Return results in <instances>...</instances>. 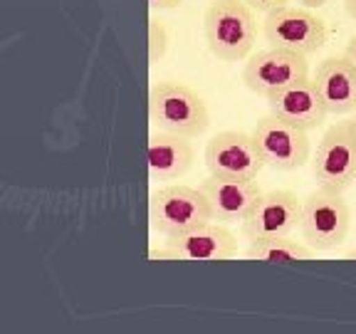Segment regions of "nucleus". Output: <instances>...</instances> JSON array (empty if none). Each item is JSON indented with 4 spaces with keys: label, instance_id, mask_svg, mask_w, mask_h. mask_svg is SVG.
Here are the masks:
<instances>
[{
    "label": "nucleus",
    "instance_id": "9b49d317",
    "mask_svg": "<svg viewBox=\"0 0 356 334\" xmlns=\"http://www.w3.org/2000/svg\"><path fill=\"white\" fill-rule=\"evenodd\" d=\"M302 223V198L284 189L262 193L252 211L240 223L245 238H265V235H289Z\"/></svg>",
    "mask_w": 356,
    "mask_h": 334
},
{
    "label": "nucleus",
    "instance_id": "f8f14e48",
    "mask_svg": "<svg viewBox=\"0 0 356 334\" xmlns=\"http://www.w3.org/2000/svg\"><path fill=\"white\" fill-rule=\"evenodd\" d=\"M200 189L211 203L213 221L222 223V225L243 223L245 216L255 206V200L262 196L255 178H228L213 176V173L200 184Z\"/></svg>",
    "mask_w": 356,
    "mask_h": 334
},
{
    "label": "nucleus",
    "instance_id": "9d476101",
    "mask_svg": "<svg viewBox=\"0 0 356 334\" xmlns=\"http://www.w3.org/2000/svg\"><path fill=\"white\" fill-rule=\"evenodd\" d=\"M238 253V240L218 221H211L184 235H171L161 250H151L156 260H230Z\"/></svg>",
    "mask_w": 356,
    "mask_h": 334
},
{
    "label": "nucleus",
    "instance_id": "a211bd4d",
    "mask_svg": "<svg viewBox=\"0 0 356 334\" xmlns=\"http://www.w3.org/2000/svg\"><path fill=\"white\" fill-rule=\"evenodd\" d=\"M248 6L252 8V10H260V13H270L275 10V8H282L287 6L289 0H245Z\"/></svg>",
    "mask_w": 356,
    "mask_h": 334
},
{
    "label": "nucleus",
    "instance_id": "20e7f679",
    "mask_svg": "<svg viewBox=\"0 0 356 334\" xmlns=\"http://www.w3.org/2000/svg\"><path fill=\"white\" fill-rule=\"evenodd\" d=\"M351 228V211L339 191L317 186L302 200V238L314 250H332L341 245Z\"/></svg>",
    "mask_w": 356,
    "mask_h": 334
},
{
    "label": "nucleus",
    "instance_id": "6ab92c4d",
    "mask_svg": "<svg viewBox=\"0 0 356 334\" xmlns=\"http://www.w3.org/2000/svg\"><path fill=\"white\" fill-rule=\"evenodd\" d=\"M149 3L156 10H173V8H178L184 0H149Z\"/></svg>",
    "mask_w": 356,
    "mask_h": 334
},
{
    "label": "nucleus",
    "instance_id": "423d86ee",
    "mask_svg": "<svg viewBox=\"0 0 356 334\" xmlns=\"http://www.w3.org/2000/svg\"><path fill=\"white\" fill-rule=\"evenodd\" d=\"M262 33L270 47L302 52L307 57L322 50L329 40L327 22L305 6H282L270 10L262 22Z\"/></svg>",
    "mask_w": 356,
    "mask_h": 334
},
{
    "label": "nucleus",
    "instance_id": "4468645a",
    "mask_svg": "<svg viewBox=\"0 0 356 334\" xmlns=\"http://www.w3.org/2000/svg\"><path fill=\"white\" fill-rule=\"evenodd\" d=\"M314 84L329 114L356 111V65L349 57H327L317 65Z\"/></svg>",
    "mask_w": 356,
    "mask_h": 334
},
{
    "label": "nucleus",
    "instance_id": "6e6552de",
    "mask_svg": "<svg viewBox=\"0 0 356 334\" xmlns=\"http://www.w3.org/2000/svg\"><path fill=\"white\" fill-rule=\"evenodd\" d=\"M252 136H255L257 149H260L262 159L270 168L295 171V168H302L309 161L312 146L307 132L275 117V114L262 117L252 129Z\"/></svg>",
    "mask_w": 356,
    "mask_h": 334
},
{
    "label": "nucleus",
    "instance_id": "b1692460",
    "mask_svg": "<svg viewBox=\"0 0 356 334\" xmlns=\"http://www.w3.org/2000/svg\"><path fill=\"white\" fill-rule=\"evenodd\" d=\"M354 124H356V111H354Z\"/></svg>",
    "mask_w": 356,
    "mask_h": 334
},
{
    "label": "nucleus",
    "instance_id": "39448f33",
    "mask_svg": "<svg viewBox=\"0 0 356 334\" xmlns=\"http://www.w3.org/2000/svg\"><path fill=\"white\" fill-rule=\"evenodd\" d=\"M312 173L317 186L344 193L356 181V124L337 122L324 132L312 156Z\"/></svg>",
    "mask_w": 356,
    "mask_h": 334
},
{
    "label": "nucleus",
    "instance_id": "f03ea898",
    "mask_svg": "<svg viewBox=\"0 0 356 334\" xmlns=\"http://www.w3.org/2000/svg\"><path fill=\"white\" fill-rule=\"evenodd\" d=\"M151 122L161 132L195 139L211 127V111L203 97L184 82H159L149 95Z\"/></svg>",
    "mask_w": 356,
    "mask_h": 334
},
{
    "label": "nucleus",
    "instance_id": "412c9836",
    "mask_svg": "<svg viewBox=\"0 0 356 334\" xmlns=\"http://www.w3.org/2000/svg\"><path fill=\"white\" fill-rule=\"evenodd\" d=\"M297 3L305 8H322V6H327L329 0H297Z\"/></svg>",
    "mask_w": 356,
    "mask_h": 334
},
{
    "label": "nucleus",
    "instance_id": "0eeeda50",
    "mask_svg": "<svg viewBox=\"0 0 356 334\" xmlns=\"http://www.w3.org/2000/svg\"><path fill=\"white\" fill-rule=\"evenodd\" d=\"M309 77V62L307 55L282 47H267L257 50L255 55L248 57L243 67L245 87L260 97H273L275 92H282L289 84L302 82Z\"/></svg>",
    "mask_w": 356,
    "mask_h": 334
},
{
    "label": "nucleus",
    "instance_id": "f257e3e1",
    "mask_svg": "<svg viewBox=\"0 0 356 334\" xmlns=\"http://www.w3.org/2000/svg\"><path fill=\"white\" fill-rule=\"evenodd\" d=\"M203 35L218 60H245L257 38L255 10L245 0H213L203 15Z\"/></svg>",
    "mask_w": 356,
    "mask_h": 334
},
{
    "label": "nucleus",
    "instance_id": "1a4fd4ad",
    "mask_svg": "<svg viewBox=\"0 0 356 334\" xmlns=\"http://www.w3.org/2000/svg\"><path fill=\"white\" fill-rule=\"evenodd\" d=\"M203 161L213 176L228 178H257V173L267 166L255 144V136L245 132L216 134L206 144Z\"/></svg>",
    "mask_w": 356,
    "mask_h": 334
},
{
    "label": "nucleus",
    "instance_id": "f3484780",
    "mask_svg": "<svg viewBox=\"0 0 356 334\" xmlns=\"http://www.w3.org/2000/svg\"><path fill=\"white\" fill-rule=\"evenodd\" d=\"M168 52V33H166V25L161 20H156L151 17L149 20V60L151 62H159L163 60Z\"/></svg>",
    "mask_w": 356,
    "mask_h": 334
},
{
    "label": "nucleus",
    "instance_id": "5701e85b",
    "mask_svg": "<svg viewBox=\"0 0 356 334\" xmlns=\"http://www.w3.org/2000/svg\"><path fill=\"white\" fill-rule=\"evenodd\" d=\"M346 257H349V260H356V250H351V253H349V255H346Z\"/></svg>",
    "mask_w": 356,
    "mask_h": 334
},
{
    "label": "nucleus",
    "instance_id": "aec40b11",
    "mask_svg": "<svg viewBox=\"0 0 356 334\" xmlns=\"http://www.w3.org/2000/svg\"><path fill=\"white\" fill-rule=\"evenodd\" d=\"M344 57H349V60H351V62H354V65H356V35H354V38L349 40V42H346Z\"/></svg>",
    "mask_w": 356,
    "mask_h": 334
},
{
    "label": "nucleus",
    "instance_id": "dca6fc26",
    "mask_svg": "<svg viewBox=\"0 0 356 334\" xmlns=\"http://www.w3.org/2000/svg\"><path fill=\"white\" fill-rule=\"evenodd\" d=\"M314 248L307 243L292 240L289 235H265V238H250L245 255L250 260L262 262H302L314 257Z\"/></svg>",
    "mask_w": 356,
    "mask_h": 334
},
{
    "label": "nucleus",
    "instance_id": "ddd939ff",
    "mask_svg": "<svg viewBox=\"0 0 356 334\" xmlns=\"http://www.w3.org/2000/svg\"><path fill=\"white\" fill-rule=\"evenodd\" d=\"M267 106H270V114L295 124V127L305 129V132L317 129L329 114L317 92V84L309 77L289 84L282 92H275L273 97H267Z\"/></svg>",
    "mask_w": 356,
    "mask_h": 334
},
{
    "label": "nucleus",
    "instance_id": "2eb2a0df",
    "mask_svg": "<svg viewBox=\"0 0 356 334\" xmlns=\"http://www.w3.org/2000/svg\"><path fill=\"white\" fill-rule=\"evenodd\" d=\"M193 146L188 136L159 132L149 139V176L151 181H173L193 166Z\"/></svg>",
    "mask_w": 356,
    "mask_h": 334
},
{
    "label": "nucleus",
    "instance_id": "7ed1b4c3",
    "mask_svg": "<svg viewBox=\"0 0 356 334\" xmlns=\"http://www.w3.org/2000/svg\"><path fill=\"white\" fill-rule=\"evenodd\" d=\"M151 225L161 235H184L213 221L211 203L203 189L168 184L151 193Z\"/></svg>",
    "mask_w": 356,
    "mask_h": 334
},
{
    "label": "nucleus",
    "instance_id": "4be33fe9",
    "mask_svg": "<svg viewBox=\"0 0 356 334\" xmlns=\"http://www.w3.org/2000/svg\"><path fill=\"white\" fill-rule=\"evenodd\" d=\"M344 8H346V13L356 20V0H344Z\"/></svg>",
    "mask_w": 356,
    "mask_h": 334
}]
</instances>
